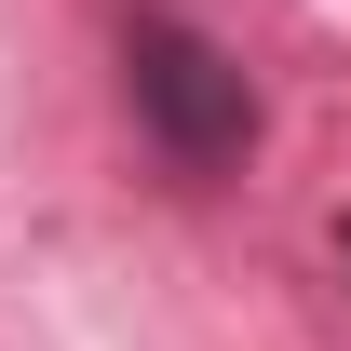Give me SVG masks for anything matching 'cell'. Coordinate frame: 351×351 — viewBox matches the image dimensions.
I'll return each mask as SVG.
<instances>
[{
	"label": "cell",
	"mask_w": 351,
	"mask_h": 351,
	"mask_svg": "<svg viewBox=\"0 0 351 351\" xmlns=\"http://www.w3.org/2000/svg\"><path fill=\"white\" fill-rule=\"evenodd\" d=\"M122 95H135V122H149V149H162L176 176H230L257 149V82H243V54L203 41V27H176V14H135L122 27Z\"/></svg>",
	"instance_id": "obj_1"
}]
</instances>
